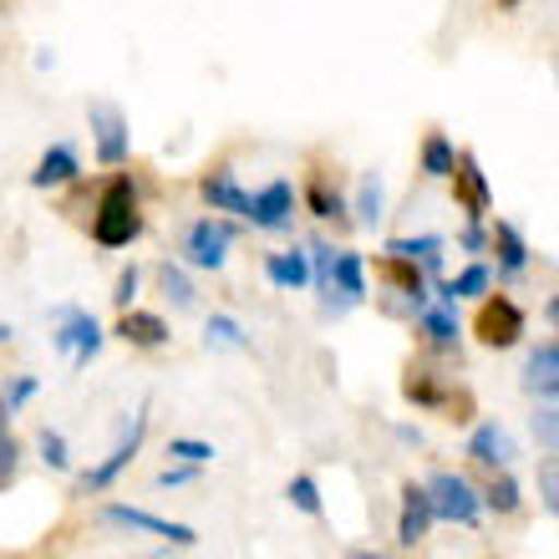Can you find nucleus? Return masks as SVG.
<instances>
[{
    "label": "nucleus",
    "mask_w": 559,
    "mask_h": 559,
    "mask_svg": "<svg viewBox=\"0 0 559 559\" xmlns=\"http://www.w3.org/2000/svg\"><path fill=\"white\" fill-rule=\"evenodd\" d=\"M457 245H463L468 254H484V250H488V229H484V219H468V229L457 235Z\"/></svg>",
    "instance_id": "nucleus-41"
},
{
    "label": "nucleus",
    "mask_w": 559,
    "mask_h": 559,
    "mask_svg": "<svg viewBox=\"0 0 559 559\" xmlns=\"http://www.w3.org/2000/svg\"><path fill=\"white\" fill-rule=\"evenodd\" d=\"M484 499V509H493V514H519V503H524V488H519V478L509 468H499L493 478H488V488L478 493Z\"/></svg>",
    "instance_id": "nucleus-25"
},
{
    "label": "nucleus",
    "mask_w": 559,
    "mask_h": 559,
    "mask_svg": "<svg viewBox=\"0 0 559 559\" xmlns=\"http://www.w3.org/2000/svg\"><path fill=\"white\" fill-rule=\"evenodd\" d=\"M306 254H310V285L325 295L331 290V265H336V254H331V245H321V239H310Z\"/></svg>",
    "instance_id": "nucleus-36"
},
{
    "label": "nucleus",
    "mask_w": 559,
    "mask_h": 559,
    "mask_svg": "<svg viewBox=\"0 0 559 559\" xmlns=\"http://www.w3.org/2000/svg\"><path fill=\"white\" fill-rule=\"evenodd\" d=\"M331 290L341 295V300H352V306H361L367 300V265H361V254L356 250H341L336 265H331ZM325 290V295H331ZM321 295V300H325Z\"/></svg>",
    "instance_id": "nucleus-19"
},
{
    "label": "nucleus",
    "mask_w": 559,
    "mask_h": 559,
    "mask_svg": "<svg viewBox=\"0 0 559 559\" xmlns=\"http://www.w3.org/2000/svg\"><path fill=\"white\" fill-rule=\"evenodd\" d=\"M158 290H163V300H168L174 310H193V306H199V295H193V280L183 275L174 260H163V265H158Z\"/></svg>",
    "instance_id": "nucleus-26"
},
{
    "label": "nucleus",
    "mask_w": 559,
    "mask_h": 559,
    "mask_svg": "<svg viewBox=\"0 0 559 559\" xmlns=\"http://www.w3.org/2000/svg\"><path fill=\"white\" fill-rule=\"evenodd\" d=\"M386 254L417 260V265H423V275H438V270H442V239L438 235H397V239H386Z\"/></svg>",
    "instance_id": "nucleus-21"
},
{
    "label": "nucleus",
    "mask_w": 559,
    "mask_h": 559,
    "mask_svg": "<svg viewBox=\"0 0 559 559\" xmlns=\"http://www.w3.org/2000/svg\"><path fill=\"white\" fill-rule=\"evenodd\" d=\"M453 163H457V147L448 133H427L423 138V174L427 178H448L453 174Z\"/></svg>",
    "instance_id": "nucleus-27"
},
{
    "label": "nucleus",
    "mask_w": 559,
    "mask_h": 559,
    "mask_svg": "<svg viewBox=\"0 0 559 559\" xmlns=\"http://www.w3.org/2000/svg\"><path fill=\"white\" fill-rule=\"evenodd\" d=\"M11 417H15V413L5 407V402H0V432H11Z\"/></svg>",
    "instance_id": "nucleus-43"
},
{
    "label": "nucleus",
    "mask_w": 559,
    "mask_h": 559,
    "mask_svg": "<svg viewBox=\"0 0 559 559\" xmlns=\"http://www.w3.org/2000/svg\"><path fill=\"white\" fill-rule=\"evenodd\" d=\"M36 448H41V463H46L51 473H72V448H67V438H61L57 427H41Z\"/></svg>",
    "instance_id": "nucleus-33"
},
{
    "label": "nucleus",
    "mask_w": 559,
    "mask_h": 559,
    "mask_svg": "<svg viewBox=\"0 0 559 559\" xmlns=\"http://www.w3.org/2000/svg\"><path fill=\"white\" fill-rule=\"evenodd\" d=\"M468 457L473 463H484V468H509L519 457L514 438H509V427L499 423H478L473 427V438H468Z\"/></svg>",
    "instance_id": "nucleus-13"
},
{
    "label": "nucleus",
    "mask_w": 559,
    "mask_h": 559,
    "mask_svg": "<svg viewBox=\"0 0 559 559\" xmlns=\"http://www.w3.org/2000/svg\"><path fill=\"white\" fill-rule=\"evenodd\" d=\"M524 392L539 402H559V341H539L524 361Z\"/></svg>",
    "instance_id": "nucleus-12"
},
{
    "label": "nucleus",
    "mask_w": 559,
    "mask_h": 559,
    "mask_svg": "<svg viewBox=\"0 0 559 559\" xmlns=\"http://www.w3.org/2000/svg\"><path fill=\"white\" fill-rule=\"evenodd\" d=\"M306 204L316 219H331V224H346V204H341V193L325 183V178H310V189H306Z\"/></svg>",
    "instance_id": "nucleus-30"
},
{
    "label": "nucleus",
    "mask_w": 559,
    "mask_h": 559,
    "mask_svg": "<svg viewBox=\"0 0 559 559\" xmlns=\"http://www.w3.org/2000/svg\"><path fill=\"white\" fill-rule=\"evenodd\" d=\"M133 300H138V265H128L118 275V290H112V306L118 310H133Z\"/></svg>",
    "instance_id": "nucleus-40"
},
{
    "label": "nucleus",
    "mask_w": 559,
    "mask_h": 559,
    "mask_svg": "<svg viewBox=\"0 0 559 559\" xmlns=\"http://www.w3.org/2000/svg\"><path fill=\"white\" fill-rule=\"evenodd\" d=\"M11 336H15V325H11V321H0V346H11Z\"/></svg>",
    "instance_id": "nucleus-44"
},
{
    "label": "nucleus",
    "mask_w": 559,
    "mask_h": 559,
    "mask_svg": "<svg viewBox=\"0 0 559 559\" xmlns=\"http://www.w3.org/2000/svg\"><path fill=\"white\" fill-rule=\"evenodd\" d=\"M82 174V158H76L72 143H51L36 158V168H31V189H61V183H72V178Z\"/></svg>",
    "instance_id": "nucleus-15"
},
{
    "label": "nucleus",
    "mask_w": 559,
    "mask_h": 559,
    "mask_svg": "<svg viewBox=\"0 0 559 559\" xmlns=\"http://www.w3.org/2000/svg\"><path fill=\"white\" fill-rule=\"evenodd\" d=\"M432 499H427L423 484H402V503H397V545H423L427 530H432Z\"/></svg>",
    "instance_id": "nucleus-11"
},
{
    "label": "nucleus",
    "mask_w": 559,
    "mask_h": 559,
    "mask_svg": "<svg viewBox=\"0 0 559 559\" xmlns=\"http://www.w3.org/2000/svg\"><path fill=\"white\" fill-rule=\"evenodd\" d=\"M51 346H57L61 356H72L76 371H87L92 361H97V352H103V325H97V316L82 306H67L61 310V331L51 336Z\"/></svg>",
    "instance_id": "nucleus-6"
},
{
    "label": "nucleus",
    "mask_w": 559,
    "mask_h": 559,
    "mask_svg": "<svg viewBox=\"0 0 559 559\" xmlns=\"http://www.w3.org/2000/svg\"><path fill=\"white\" fill-rule=\"evenodd\" d=\"M204 346H229V352H250V331L235 316H209L204 325Z\"/></svg>",
    "instance_id": "nucleus-29"
},
{
    "label": "nucleus",
    "mask_w": 559,
    "mask_h": 559,
    "mask_svg": "<svg viewBox=\"0 0 559 559\" xmlns=\"http://www.w3.org/2000/svg\"><path fill=\"white\" fill-rule=\"evenodd\" d=\"M143 204H138V189L128 174H112L107 178L103 199L92 209V239L103 245V250H128L138 235H143Z\"/></svg>",
    "instance_id": "nucleus-1"
},
{
    "label": "nucleus",
    "mask_w": 559,
    "mask_h": 559,
    "mask_svg": "<svg viewBox=\"0 0 559 559\" xmlns=\"http://www.w3.org/2000/svg\"><path fill=\"white\" fill-rule=\"evenodd\" d=\"M239 239V229L229 219H219V214H204V219H193L189 229H183V265L193 270H224V260H229V245Z\"/></svg>",
    "instance_id": "nucleus-4"
},
{
    "label": "nucleus",
    "mask_w": 559,
    "mask_h": 559,
    "mask_svg": "<svg viewBox=\"0 0 559 559\" xmlns=\"http://www.w3.org/2000/svg\"><path fill=\"white\" fill-rule=\"evenodd\" d=\"M530 427H534V442H539L545 453H559V402H545V407H534V413H530Z\"/></svg>",
    "instance_id": "nucleus-32"
},
{
    "label": "nucleus",
    "mask_w": 559,
    "mask_h": 559,
    "mask_svg": "<svg viewBox=\"0 0 559 559\" xmlns=\"http://www.w3.org/2000/svg\"><path fill=\"white\" fill-rule=\"evenodd\" d=\"M36 392H41V382H36V377H26V371H15V377H5V382H0V402H5L11 413H21Z\"/></svg>",
    "instance_id": "nucleus-35"
},
{
    "label": "nucleus",
    "mask_w": 559,
    "mask_h": 559,
    "mask_svg": "<svg viewBox=\"0 0 559 559\" xmlns=\"http://www.w3.org/2000/svg\"><path fill=\"white\" fill-rule=\"evenodd\" d=\"M423 341L432 352H457V336H463V325H457L453 306H423Z\"/></svg>",
    "instance_id": "nucleus-20"
},
{
    "label": "nucleus",
    "mask_w": 559,
    "mask_h": 559,
    "mask_svg": "<svg viewBox=\"0 0 559 559\" xmlns=\"http://www.w3.org/2000/svg\"><path fill=\"white\" fill-rule=\"evenodd\" d=\"M103 524H118V530L153 534V539H168V545H178V549H193V545H199V530L178 524V519L147 514V509H138V503H107V509H103Z\"/></svg>",
    "instance_id": "nucleus-7"
},
{
    "label": "nucleus",
    "mask_w": 559,
    "mask_h": 559,
    "mask_svg": "<svg viewBox=\"0 0 559 559\" xmlns=\"http://www.w3.org/2000/svg\"><path fill=\"white\" fill-rule=\"evenodd\" d=\"M539 493H545V509L559 519V453H549L539 463Z\"/></svg>",
    "instance_id": "nucleus-37"
},
{
    "label": "nucleus",
    "mask_w": 559,
    "mask_h": 559,
    "mask_svg": "<svg viewBox=\"0 0 559 559\" xmlns=\"http://www.w3.org/2000/svg\"><path fill=\"white\" fill-rule=\"evenodd\" d=\"M427 499H432V519L442 524H463V530H478V519H484V499H478V488L468 478H457V473H432L427 478Z\"/></svg>",
    "instance_id": "nucleus-2"
},
{
    "label": "nucleus",
    "mask_w": 559,
    "mask_h": 559,
    "mask_svg": "<svg viewBox=\"0 0 559 559\" xmlns=\"http://www.w3.org/2000/svg\"><path fill=\"white\" fill-rule=\"evenodd\" d=\"M402 397L413 402V407H442V397H448V386L438 382V371H427V367H407V377H402Z\"/></svg>",
    "instance_id": "nucleus-23"
},
{
    "label": "nucleus",
    "mask_w": 559,
    "mask_h": 559,
    "mask_svg": "<svg viewBox=\"0 0 559 559\" xmlns=\"http://www.w3.org/2000/svg\"><path fill=\"white\" fill-rule=\"evenodd\" d=\"M265 275H270V285H280V290H306V285H310V254L306 250L270 254Z\"/></svg>",
    "instance_id": "nucleus-22"
},
{
    "label": "nucleus",
    "mask_w": 559,
    "mask_h": 559,
    "mask_svg": "<svg viewBox=\"0 0 559 559\" xmlns=\"http://www.w3.org/2000/svg\"><path fill=\"white\" fill-rule=\"evenodd\" d=\"M143 438H147V402L133 413V423H128V432H122L118 448H112L103 463H92V468L76 478V488H82V493H107V488L118 484L122 473L138 463V453H143Z\"/></svg>",
    "instance_id": "nucleus-3"
},
{
    "label": "nucleus",
    "mask_w": 559,
    "mask_h": 559,
    "mask_svg": "<svg viewBox=\"0 0 559 559\" xmlns=\"http://www.w3.org/2000/svg\"><path fill=\"white\" fill-rule=\"evenodd\" d=\"M199 193H204V204L219 209V214H239V219H245V209H250V193L235 183V168H214V174H204Z\"/></svg>",
    "instance_id": "nucleus-16"
},
{
    "label": "nucleus",
    "mask_w": 559,
    "mask_h": 559,
    "mask_svg": "<svg viewBox=\"0 0 559 559\" xmlns=\"http://www.w3.org/2000/svg\"><path fill=\"white\" fill-rule=\"evenodd\" d=\"M214 453H219V448L204 438H168V457H174V463H199V468H204V463H214Z\"/></svg>",
    "instance_id": "nucleus-34"
},
{
    "label": "nucleus",
    "mask_w": 559,
    "mask_h": 559,
    "mask_svg": "<svg viewBox=\"0 0 559 559\" xmlns=\"http://www.w3.org/2000/svg\"><path fill=\"white\" fill-rule=\"evenodd\" d=\"M545 316H549V325H555V331H559V295H555V300H549V306H545Z\"/></svg>",
    "instance_id": "nucleus-42"
},
{
    "label": "nucleus",
    "mask_w": 559,
    "mask_h": 559,
    "mask_svg": "<svg viewBox=\"0 0 559 559\" xmlns=\"http://www.w3.org/2000/svg\"><path fill=\"white\" fill-rule=\"evenodd\" d=\"M87 128H92V147L103 168H122L133 158V133H128V112L118 103H87Z\"/></svg>",
    "instance_id": "nucleus-5"
},
{
    "label": "nucleus",
    "mask_w": 559,
    "mask_h": 559,
    "mask_svg": "<svg viewBox=\"0 0 559 559\" xmlns=\"http://www.w3.org/2000/svg\"><path fill=\"white\" fill-rule=\"evenodd\" d=\"M290 214H295L290 178H270L260 193H250V209H245V219L254 229H290Z\"/></svg>",
    "instance_id": "nucleus-10"
},
{
    "label": "nucleus",
    "mask_w": 559,
    "mask_h": 559,
    "mask_svg": "<svg viewBox=\"0 0 559 559\" xmlns=\"http://www.w3.org/2000/svg\"><path fill=\"white\" fill-rule=\"evenodd\" d=\"M15 463H21V442L11 432H0V488L15 478Z\"/></svg>",
    "instance_id": "nucleus-38"
},
{
    "label": "nucleus",
    "mask_w": 559,
    "mask_h": 559,
    "mask_svg": "<svg viewBox=\"0 0 559 559\" xmlns=\"http://www.w3.org/2000/svg\"><path fill=\"white\" fill-rule=\"evenodd\" d=\"M473 331H478V341H484L488 352H509V346H519V336H524V310H519L509 295H493V300L478 306Z\"/></svg>",
    "instance_id": "nucleus-8"
},
{
    "label": "nucleus",
    "mask_w": 559,
    "mask_h": 559,
    "mask_svg": "<svg viewBox=\"0 0 559 559\" xmlns=\"http://www.w3.org/2000/svg\"><path fill=\"white\" fill-rule=\"evenodd\" d=\"M199 463H168V468L158 473V488H183V484H193V478H199Z\"/></svg>",
    "instance_id": "nucleus-39"
},
{
    "label": "nucleus",
    "mask_w": 559,
    "mask_h": 559,
    "mask_svg": "<svg viewBox=\"0 0 559 559\" xmlns=\"http://www.w3.org/2000/svg\"><path fill=\"white\" fill-rule=\"evenodd\" d=\"M386 189H382V174H361V183H356V224L361 229H377L386 214Z\"/></svg>",
    "instance_id": "nucleus-24"
},
{
    "label": "nucleus",
    "mask_w": 559,
    "mask_h": 559,
    "mask_svg": "<svg viewBox=\"0 0 559 559\" xmlns=\"http://www.w3.org/2000/svg\"><path fill=\"white\" fill-rule=\"evenodd\" d=\"M285 499H290V509H300L306 519H321L325 514L321 488H316V478H310V473H295L290 484H285Z\"/></svg>",
    "instance_id": "nucleus-31"
},
{
    "label": "nucleus",
    "mask_w": 559,
    "mask_h": 559,
    "mask_svg": "<svg viewBox=\"0 0 559 559\" xmlns=\"http://www.w3.org/2000/svg\"><path fill=\"white\" fill-rule=\"evenodd\" d=\"M377 270H382L386 285L407 295L417 310L427 306V275H423V265H417V260H402V254H382V260H377Z\"/></svg>",
    "instance_id": "nucleus-17"
},
{
    "label": "nucleus",
    "mask_w": 559,
    "mask_h": 559,
    "mask_svg": "<svg viewBox=\"0 0 559 559\" xmlns=\"http://www.w3.org/2000/svg\"><path fill=\"white\" fill-rule=\"evenodd\" d=\"M118 341L143 346V352H158V346L174 341V331H168V321L153 316V310H118Z\"/></svg>",
    "instance_id": "nucleus-14"
},
{
    "label": "nucleus",
    "mask_w": 559,
    "mask_h": 559,
    "mask_svg": "<svg viewBox=\"0 0 559 559\" xmlns=\"http://www.w3.org/2000/svg\"><path fill=\"white\" fill-rule=\"evenodd\" d=\"M448 178H453V199L468 219H484L488 209H493V189H488V178H484V168H478L473 153H457V163H453V174Z\"/></svg>",
    "instance_id": "nucleus-9"
},
{
    "label": "nucleus",
    "mask_w": 559,
    "mask_h": 559,
    "mask_svg": "<svg viewBox=\"0 0 559 559\" xmlns=\"http://www.w3.org/2000/svg\"><path fill=\"white\" fill-rule=\"evenodd\" d=\"M488 285H493V270H488V265H468V270H463V275L442 280V285H438V295H442V306H453L457 295H484Z\"/></svg>",
    "instance_id": "nucleus-28"
},
{
    "label": "nucleus",
    "mask_w": 559,
    "mask_h": 559,
    "mask_svg": "<svg viewBox=\"0 0 559 559\" xmlns=\"http://www.w3.org/2000/svg\"><path fill=\"white\" fill-rule=\"evenodd\" d=\"M346 559H382V555H377V549H352Z\"/></svg>",
    "instance_id": "nucleus-45"
},
{
    "label": "nucleus",
    "mask_w": 559,
    "mask_h": 559,
    "mask_svg": "<svg viewBox=\"0 0 559 559\" xmlns=\"http://www.w3.org/2000/svg\"><path fill=\"white\" fill-rule=\"evenodd\" d=\"M499 5H503V11H514V5H519V0H499Z\"/></svg>",
    "instance_id": "nucleus-46"
},
{
    "label": "nucleus",
    "mask_w": 559,
    "mask_h": 559,
    "mask_svg": "<svg viewBox=\"0 0 559 559\" xmlns=\"http://www.w3.org/2000/svg\"><path fill=\"white\" fill-rule=\"evenodd\" d=\"M488 245L499 250V270H493L499 280H514L519 270L530 265V245H524V235H519L509 219H493V239H488Z\"/></svg>",
    "instance_id": "nucleus-18"
}]
</instances>
